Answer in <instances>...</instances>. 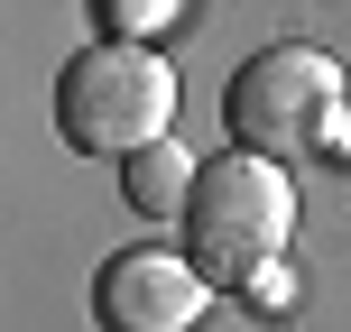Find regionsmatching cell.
Returning a JSON list of instances; mask_svg holds the SVG:
<instances>
[{
    "label": "cell",
    "instance_id": "5",
    "mask_svg": "<svg viewBox=\"0 0 351 332\" xmlns=\"http://www.w3.org/2000/svg\"><path fill=\"white\" fill-rule=\"evenodd\" d=\"M194 175H204V166H194L185 157V148H139V157H130V203H139L148 212V222H158V212H185L194 203Z\"/></svg>",
    "mask_w": 351,
    "mask_h": 332
},
{
    "label": "cell",
    "instance_id": "1",
    "mask_svg": "<svg viewBox=\"0 0 351 332\" xmlns=\"http://www.w3.org/2000/svg\"><path fill=\"white\" fill-rule=\"evenodd\" d=\"M231 111V139L250 148V157H324V148H342V120H351V92H342V65L324 47H259L241 74H231L222 92Z\"/></svg>",
    "mask_w": 351,
    "mask_h": 332
},
{
    "label": "cell",
    "instance_id": "3",
    "mask_svg": "<svg viewBox=\"0 0 351 332\" xmlns=\"http://www.w3.org/2000/svg\"><path fill=\"white\" fill-rule=\"evenodd\" d=\"M287 231H296V194H287L278 157H204V175H194V203H185V249L204 277L222 286H250L278 268Z\"/></svg>",
    "mask_w": 351,
    "mask_h": 332
},
{
    "label": "cell",
    "instance_id": "2",
    "mask_svg": "<svg viewBox=\"0 0 351 332\" xmlns=\"http://www.w3.org/2000/svg\"><path fill=\"white\" fill-rule=\"evenodd\" d=\"M167 120H176V74L130 37H102L56 74V129L84 157H139L167 139Z\"/></svg>",
    "mask_w": 351,
    "mask_h": 332
},
{
    "label": "cell",
    "instance_id": "4",
    "mask_svg": "<svg viewBox=\"0 0 351 332\" xmlns=\"http://www.w3.org/2000/svg\"><path fill=\"white\" fill-rule=\"evenodd\" d=\"M93 314H102V332H194L204 323V268L176 249H121L93 277Z\"/></svg>",
    "mask_w": 351,
    "mask_h": 332
}]
</instances>
